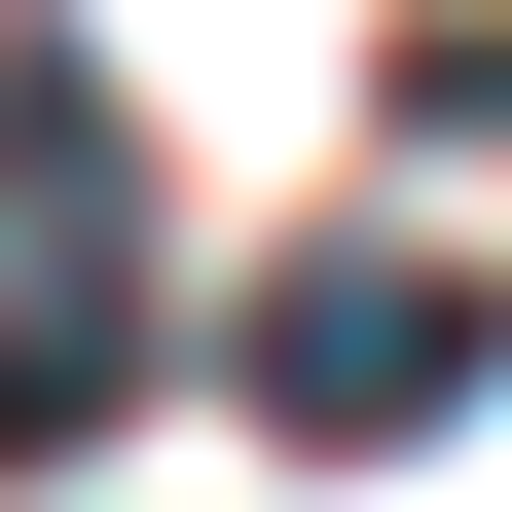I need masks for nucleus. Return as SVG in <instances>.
I'll return each instance as SVG.
<instances>
[{
  "instance_id": "nucleus-2",
  "label": "nucleus",
  "mask_w": 512,
  "mask_h": 512,
  "mask_svg": "<svg viewBox=\"0 0 512 512\" xmlns=\"http://www.w3.org/2000/svg\"><path fill=\"white\" fill-rule=\"evenodd\" d=\"M74 403H147V220L110 256H0V476H37Z\"/></svg>"
},
{
  "instance_id": "nucleus-1",
  "label": "nucleus",
  "mask_w": 512,
  "mask_h": 512,
  "mask_svg": "<svg viewBox=\"0 0 512 512\" xmlns=\"http://www.w3.org/2000/svg\"><path fill=\"white\" fill-rule=\"evenodd\" d=\"M220 366H256V439H439V403L512 366V293H476L439 220H330V256H293V293H256Z\"/></svg>"
}]
</instances>
